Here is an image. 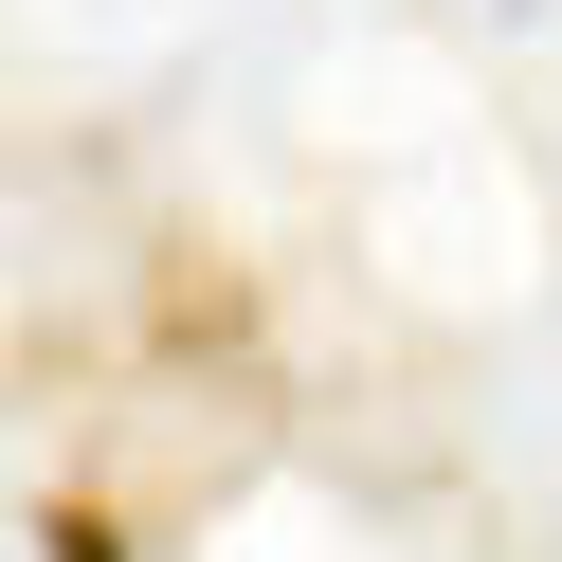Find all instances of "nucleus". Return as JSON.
<instances>
[{
    "mask_svg": "<svg viewBox=\"0 0 562 562\" xmlns=\"http://www.w3.org/2000/svg\"><path fill=\"white\" fill-rule=\"evenodd\" d=\"M37 562H127V544H110V508H37Z\"/></svg>",
    "mask_w": 562,
    "mask_h": 562,
    "instance_id": "obj_1",
    "label": "nucleus"
}]
</instances>
